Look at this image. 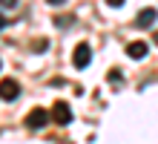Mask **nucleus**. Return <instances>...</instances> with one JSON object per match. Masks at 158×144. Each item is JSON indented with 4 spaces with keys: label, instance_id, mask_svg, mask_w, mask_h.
I'll return each mask as SVG.
<instances>
[{
    "label": "nucleus",
    "instance_id": "nucleus-4",
    "mask_svg": "<svg viewBox=\"0 0 158 144\" xmlns=\"http://www.w3.org/2000/svg\"><path fill=\"white\" fill-rule=\"evenodd\" d=\"M92 61V49H89V43H81L75 52H72V63L78 66V69H83V66H89Z\"/></svg>",
    "mask_w": 158,
    "mask_h": 144
},
{
    "label": "nucleus",
    "instance_id": "nucleus-7",
    "mask_svg": "<svg viewBox=\"0 0 158 144\" xmlns=\"http://www.w3.org/2000/svg\"><path fill=\"white\" fill-rule=\"evenodd\" d=\"M72 20H75V17H72V15H66V17H55V26H60V29H66Z\"/></svg>",
    "mask_w": 158,
    "mask_h": 144
},
{
    "label": "nucleus",
    "instance_id": "nucleus-11",
    "mask_svg": "<svg viewBox=\"0 0 158 144\" xmlns=\"http://www.w3.org/2000/svg\"><path fill=\"white\" fill-rule=\"evenodd\" d=\"M106 6H112V9H118V6H124V0H106Z\"/></svg>",
    "mask_w": 158,
    "mask_h": 144
},
{
    "label": "nucleus",
    "instance_id": "nucleus-5",
    "mask_svg": "<svg viewBox=\"0 0 158 144\" xmlns=\"http://www.w3.org/2000/svg\"><path fill=\"white\" fill-rule=\"evenodd\" d=\"M152 23H155V9H152V6L141 9V12H138V17H135V26H138V29H150Z\"/></svg>",
    "mask_w": 158,
    "mask_h": 144
},
{
    "label": "nucleus",
    "instance_id": "nucleus-12",
    "mask_svg": "<svg viewBox=\"0 0 158 144\" xmlns=\"http://www.w3.org/2000/svg\"><path fill=\"white\" fill-rule=\"evenodd\" d=\"M46 3H49V6H55V9H58V6H63V3H66V0H46Z\"/></svg>",
    "mask_w": 158,
    "mask_h": 144
},
{
    "label": "nucleus",
    "instance_id": "nucleus-2",
    "mask_svg": "<svg viewBox=\"0 0 158 144\" xmlns=\"http://www.w3.org/2000/svg\"><path fill=\"white\" fill-rule=\"evenodd\" d=\"M46 124H49V112L40 110V107H35L29 115H26V127H29V130H43Z\"/></svg>",
    "mask_w": 158,
    "mask_h": 144
},
{
    "label": "nucleus",
    "instance_id": "nucleus-3",
    "mask_svg": "<svg viewBox=\"0 0 158 144\" xmlns=\"http://www.w3.org/2000/svg\"><path fill=\"white\" fill-rule=\"evenodd\" d=\"M17 95H20V84H17L15 78H3L0 81V98L3 101H15Z\"/></svg>",
    "mask_w": 158,
    "mask_h": 144
},
{
    "label": "nucleus",
    "instance_id": "nucleus-10",
    "mask_svg": "<svg viewBox=\"0 0 158 144\" xmlns=\"http://www.w3.org/2000/svg\"><path fill=\"white\" fill-rule=\"evenodd\" d=\"M109 81H112V84H121V72L112 69V72H109Z\"/></svg>",
    "mask_w": 158,
    "mask_h": 144
},
{
    "label": "nucleus",
    "instance_id": "nucleus-6",
    "mask_svg": "<svg viewBox=\"0 0 158 144\" xmlns=\"http://www.w3.org/2000/svg\"><path fill=\"white\" fill-rule=\"evenodd\" d=\"M147 52H150V46H147L144 41H135V43H129V46H127V55H129V58H135V61L147 58Z\"/></svg>",
    "mask_w": 158,
    "mask_h": 144
},
{
    "label": "nucleus",
    "instance_id": "nucleus-8",
    "mask_svg": "<svg viewBox=\"0 0 158 144\" xmlns=\"http://www.w3.org/2000/svg\"><path fill=\"white\" fill-rule=\"evenodd\" d=\"M46 46H49V43L40 37V41H35V52H46Z\"/></svg>",
    "mask_w": 158,
    "mask_h": 144
},
{
    "label": "nucleus",
    "instance_id": "nucleus-13",
    "mask_svg": "<svg viewBox=\"0 0 158 144\" xmlns=\"http://www.w3.org/2000/svg\"><path fill=\"white\" fill-rule=\"evenodd\" d=\"M6 26H9V23H6V17H3V15H0V29H6Z\"/></svg>",
    "mask_w": 158,
    "mask_h": 144
},
{
    "label": "nucleus",
    "instance_id": "nucleus-9",
    "mask_svg": "<svg viewBox=\"0 0 158 144\" xmlns=\"http://www.w3.org/2000/svg\"><path fill=\"white\" fill-rule=\"evenodd\" d=\"M0 6L3 9H17V0H0Z\"/></svg>",
    "mask_w": 158,
    "mask_h": 144
},
{
    "label": "nucleus",
    "instance_id": "nucleus-1",
    "mask_svg": "<svg viewBox=\"0 0 158 144\" xmlns=\"http://www.w3.org/2000/svg\"><path fill=\"white\" fill-rule=\"evenodd\" d=\"M49 121L66 127V124L72 121V107H69L66 101H55V107H52V112H49Z\"/></svg>",
    "mask_w": 158,
    "mask_h": 144
}]
</instances>
